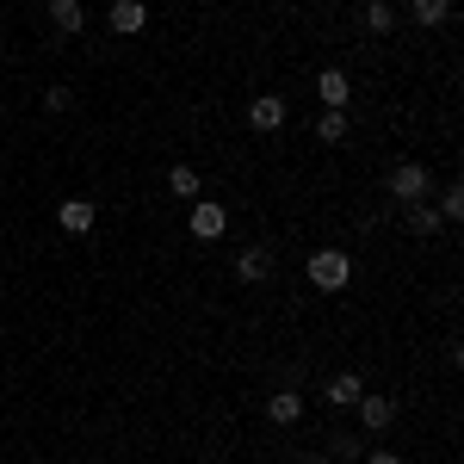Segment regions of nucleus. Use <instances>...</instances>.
Here are the masks:
<instances>
[{
    "label": "nucleus",
    "mask_w": 464,
    "mask_h": 464,
    "mask_svg": "<svg viewBox=\"0 0 464 464\" xmlns=\"http://www.w3.org/2000/svg\"><path fill=\"white\" fill-rule=\"evenodd\" d=\"M347 279H353V260L341 248H316L310 254V285L316 291H347Z\"/></svg>",
    "instance_id": "obj_1"
},
{
    "label": "nucleus",
    "mask_w": 464,
    "mask_h": 464,
    "mask_svg": "<svg viewBox=\"0 0 464 464\" xmlns=\"http://www.w3.org/2000/svg\"><path fill=\"white\" fill-rule=\"evenodd\" d=\"M186 229H192V242H217V236L229 229V211H223V205H211V198H198V205H192V223H186Z\"/></svg>",
    "instance_id": "obj_2"
},
{
    "label": "nucleus",
    "mask_w": 464,
    "mask_h": 464,
    "mask_svg": "<svg viewBox=\"0 0 464 464\" xmlns=\"http://www.w3.org/2000/svg\"><path fill=\"white\" fill-rule=\"evenodd\" d=\"M106 25H111V37H137L149 25V6H143V0H111Z\"/></svg>",
    "instance_id": "obj_3"
},
{
    "label": "nucleus",
    "mask_w": 464,
    "mask_h": 464,
    "mask_svg": "<svg viewBox=\"0 0 464 464\" xmlns=\"http://www.w3.org/2000/svg\"><path fill=\"white\" fill-rule=\"evenodd\" d=\"M428 186H433V179H428V168H421V161H402V168L391 174V192L402 198V205H415V198H428Z\"/></svg>",
    "instance_id": "obj_4"
},
{
    "label": "nucleus",
    "mask_w": 464,
    "mask_h": 464,
    "mask_svg": "<svg viewBox=\"0 0 464 464\" xmlns=\"http://www.w3.org/2000/svg\"><path fill=\"white\" fill-rule=\"evenodd\" d=\"M248 124L260 130V137H273V130L285 124V100H279V93H260V100L248 106Z\"/></svg>",
    "instance_id": "obj_5"
},
{
    "label": "nucleus",
    "mask_w": 464,
    "mask_h": 464,
    "mask_svg": "<svg viewBox=\"0 0 464 464\" xmlns=\"http://www.w3.org/2000/svg\"><path fill=\"white\" fill-rule=\"evenodd\" d=\"M316 93H322V106L347 111V93H353V81H347L341 69H322V74H316Z\"/></svg>",
    "instance_id": "obj_6"
},
{
    "label": "nucleus",
    "mask_w": 464,
    "mask_h": 464,
    "mask_svg": "<svg viewBox=\"0 0 464 464\" xmlns=\"http://www.w3.org/2000/svg\"><path fill=\"white\" fill-rule=\"evenodd\" d=\"M50 25L63 37H81L87 32V13H81V0H50Z\"/></svg>",
    "instance_id": "obj_7"
},
{
    "label": "nucleus",
    "mask_w": 464,
    "mask_h": 464,
    "mask_svg": "<svg viewBox=\"0 0 464 464\" xmlns=\"http://www.w3.org/2000/svg\"><path fill=\"white\" fill-rule=\"evenodd\" d=\"M297 415H304V396H297V391H273L266 421H273V428H297Z\"/></svg>",
    "instance_id": "obj_8"
},
{
    "label": "nucleus",
    "mask_w": 464,
    "mask_h": 464,
    "mask_svg": "<svg viewBox=\"0 0 464 464\" xmlns=\"http://www.w3.org/2000/svg\"><path fill=\"white\" fill-rule=\"evenodd\" d=\"M353 409H359V421H365L372 433H384V428H391V415H396V402H391V396H359Z\"/></svg>",
    "instance_id": "obj_9"
},
{
    "label": "nucleus",
    "mask_w": 464,
    "mask_h": 464,
    "mask_svg": "<svg viewBox=\"0 0 464 464\" xmlns=\"http://www.w3.org/2000/svg\"><path fill=\"white\" fill-rule=\"evenodd\" d=\"M402 211H409V236H440V229H446V217L428 211V198H415V205H402Z\"/></svg>",
    "instance_id": "obj_10"
},
{
    "label": "nucleus",
    "mask_w": 464,
    "mask_h": 464,
    "mask_svg": "<svg viewBox=\"0 0 464 464\" xmlns=\"http://www.w3.org/2000/svg\"><path fill=\"white\" fill-rule=\"evenodd\" d=\"M266 273H273V254L266 248H248L242 260H236V279H242V285H260Z\"/></svg>",
    "instance_id": "obj_11"
},
{
    "label": "nucleus",
    "mask_w": 464,
    "mask_h": 464,
    "mask_svg": "<svg viewBox=\"0 0 464 464\" xmlns=\"http://www.w3.org/2000/svg\"><path fill=\"white\" fill-rule=\"evenodd\" d=\"M359 396H365V378H359V372H341V378H328V402H341V409H353Z\"/></svg>",
    "instance_id": "obj_12"
},
{
    "label": "nucleus",
    "mask_w": 464,
    "mask_h": 464,
    "mask_svg": "<svg viewBox=\"0 0 464 464\" xmlns=\"http://www.w3.org/2000/svg\"><path fill=\"white\" fill-rule=\"evenodd\" d=\"M56 223H63L69 236H87V229H93V205H87V198H69V205L56 211Z\"/></svg>",
    "instance_id": "obj_13"
},
{
    "label": "nucleus",
    "mask_w": 464,
    "mask_h": 464,
    "mask_svg": "<svg viewBox=\"0 0 464 464\" xmlns=\"http://www.w3.org/2000/svg\"><path fill=\"white\" fill-rule=\"evenodd\" d=\"M316 137H322V143H347V111L322 106V118H316Z\"/></svg>",
    "instance_id": "obj_14"
},
{
    "label": "nucleus",
    "mask_w": 464,
    "mask_h": 464,
    "mask_svg": "<svg viewBox=\"0 0 464 464\" xmlns=\"http://www.w3.org/2000/svg\"><path fill=\"white\" fill-rule=\"evenodd\" d=\"M415 19H421L428 32H440V25L452 19V0H415Z\"/></svg>",
    "instance_id": "obj_15"
},
{
    "label": "nucleus",
    "mask_w": 464,
    "mask_h": 464,
    "mask_svg": "<svg viewBox=\"0 0 464 464\" xmlns=\"http://www.w3.org/2000/svg\"><path fill=\"white\" fill-rule=\"evenodd\" d=\"M365 25H372L378 37H391V32H396V13H391V0H372V6H365Z\"/></svg>",
    "instance_id": "obj_16"
},
{
    "label": "nucleus",
    "mask_w": 464,
    "mask_h": 464,
    "mask_svg": "<svg viewBox=\"0 0 464 464\" xmlns=\"http://www.w3.org/2000/svg\"><path fill=\"white\" fill-rule=\"evenodd\" d=\"M168 186H174V198H198V186H205V179H198L192 168H186V161H179L174 174H168Z\"/></svg>",
    "instance_id": "obj_17"
},
{
    "label": "nucleus",
    "mask_w": 464,
    "mask_h": 464,
    "mask_svg": "<svg viewBox=\"0 0 464 464\" xmlns=\"http://www.w3.org/2000/svg\"><path fill=\"white\" fill-rule=\"evenodd\" d=\"M440 217H446V223H459V217H464V192H459V186H446V198H440Z\"/></svg>",
    "instance_id": "obj_18"
},
{
    "label": "nucleus",
    "mask_w": 464,
    "mask_h": 464,
    "mask_svg": "<svg viewBox=\"0 0 464 464\" xmlns=\"http://www.w3.org/2000/svg\"><path fill=\"white\" fill-rule=\"evenodd\" d=\"M365 464H402V459H396V452H372Z\"/></svg>",
    "instance_id": "obj_19"
},
{
    "label": "nucleus",
    "mask_w": 464,
    "mask_h": 464,
    "mask_svg": "<svg viewBox=\"0 0 464 464\" xmlns=\"http://www.w3.org/2000/svg\"><path fill=\"white\" fill-rule=\"evenodd\" d=\"M365 6H372V0H365Z\"/></svg>",
    "instance_id": "obj_20"
}]
</instances>
